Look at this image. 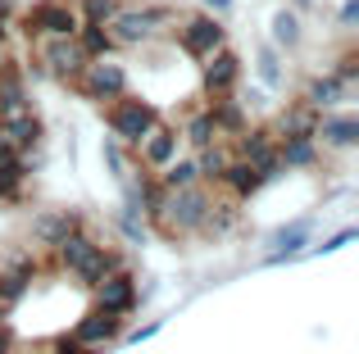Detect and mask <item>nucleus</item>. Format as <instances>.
Returning a JSON list of instances; mask_svg holds the SVG:
<instances>
[{
    "instance_id": "obj_3",
    "label": "nucleus",
    "mask_w": 359,
    "mask_h": 354,
    "mask_svg": "<svg viewBox=\"0 0 359 354\" xmlns=\"http://www.w3.org/2000/svg\"><path fill=\"white\" fill-rule=\"evenodd\" d=\"M41 64L50 69V78L60 82H73L87 64V50L78 45V36H46L41 41Z\"/></svg>"
},
{
    "instance_id": "obj_6",
    "label": "nucleus",
    "mask_w": 359,
    "mask_h": 354,
    "mask_svg": "<svg viewBox=\"0 0 359 354\" xmlns=\"http://www.w3.org/2000/svg\"><path fill=\"white\" fill-rule=\"evenodd\" d=\"M96 291H100V309H109V313H132L137 309V286H132V277L123 273V268H114L109 277H100Z\"/></svg>"
},
{
    "instance_id": "obj_20",
    "label": "nucleus",
    "mask_w": 359,
    "mask_h": 354,
    "mask_svg": "<svg viewBox=\"0 0 359 354\" xmlns=\"http://www.w3.org/2000/svg\"><path fill=\"white\" fill-rule=\"evenodd\" d=\"M0 354H9V341H5V332H0Z\"/></svg>"
},
{
    "instance_id": "obj_5",
    "label": "nucleus",
    "mask_w": 359,
    "mask_h": 354,
    "mask_svg": "<svg viewBox=\"0 0 359 354\" xmlns=\"http://www.w3.org/2000/svg\"><path fill=\"white\" fill-rule=\"evenodd\" d=\"M109 127H114V132L118 136H128V141L132 146H137L141 141V136H146L150 132V123H155V114H150V109L146 105H137V100H118V105L114 109H109Z\"/></svg>"
},
{
    "instance_id": "obj_11",
    "label": "nucleus",
    "mask_w": 359,
    "mask_h": 354,
    "mask_svg": "<svg viewBox=\"0 0 359 354\" xmlns=\"http://www.w3.org/2000/svg\"><path fill=\"white\" fill-rule=\"evenodd\" d=\"M314 127H318V109L314 105H296L287 118H282V132L287 136H314Z\"/></svg>"
},
{
    "instance_id": "obj_18",
    "label": "nucleus",
    "mask_w": 359,
    "mask_h": 354,
    "mask_svg": "<svg viewBox=\"0 0 359 354\" xmlns=\"http://www.w3.org/2000/svg\"><path fill=\"white\" fill-rule=\"evenodd\" d=\"M341 87H346L341 78H323V82H314V100H318V105H332V100L341 96Z\"/></svg>"
},
{
    "instance_id": "obj_8",
    "label": "nucleus",
    "mask_w": 359,
    "mask_h": 354,
    "mask_svg": "<svg viewBox=\"0 0 359 354\" xmlns=\"http://www.w3.org/2000/svg\"><path fill=\"white\" fill-rule=\"evenodd\" d=\"M182 41H187V50H191L196 59H210L214 50H223V27L210 23V18H187Z\"/></svg>"
},
{
    "instance_id": "obj_13",
    "label": "nucleus",
    "mask_w": 359,
    "mask_h": 354,
    "mask_svg": "<svg viewBox=\"0 0 359 354\" xmlns=\"http://www.w3.org/2000/svg\"><path fill=\"white\" fill-rule=\"evenodd\" d=\"M219 177H223V182H228V186H232V191H237V195H250L255 186L264 182V177L255 173V169H250V164H245V160H241V164H228V169H223Z\"/></svg>"
},
{
    "instance_id": "obj_12",
    "label": "nucleus",
    "mask_w": 359,
    "mask_h": 354,
    "mask_svg": "<svg viewBox=\"0 0 359 354\" xmlns=\"http://www.w3.org/2000/svg\"><path fill=\"white\" fill-rule=\"evenodd\" d=\"M78 45L87 50V59H91V55H109V50H118L105 23H87V27H82V41H78Z\"/></svg>"
},
{
    "instance_id": "obj_14",
    "label": "nucleus",
    "mask_w": 359,
    "mask_h": 354,
    "mask_svg": "<svg viewBox=\"0 0 359 354\" xmlns=\"http://www.w3.org/2000/svg\"><path fill=\"white\" fill-rule=\"evenodd\" d=\"M73 232H78V222H73V218H60V213H50V218L36 222V236L50 241V246H60V241H64V236H73Z\"/></svg>"
},
{
    "instance_id": "obj_1",
    "label": "nucleus",
    "mask_w": 359,
    "mask_h": 354,
    "mask_svg": "<svg viewBox=\"0 0 359 354\" xmlns=\"http://www.w3.org/2000/svg\"><path fill=\"white\" fill-rule=\"evenodd\" d=\"M73 82H82V91L96 96V100H114L123 91V82H128V73H123V64L114 59V50H109V55H91Z\"/></svg>"
},
{
    "instance_id": "obj_9",
    "label": "nucleus",
    "mask_w": 359,
    "mask_h": 354,
    "mask_svg": "<svg viewBox=\"0 0 359 354\" xmlns=\"http://www.w3.org/2000/svg\"><path fill=\"white\" fill-rule=\"evenodd\" d=\"M205 64V87H210V96H223V91L232 87V78H237V55L232 50H214Z\"/></svg>"
},
{
    "instance_id": "obj_4",
    "label": "nucleus",
    "mask_w": 359,
    "mask_h": 354,
    "mask_svg": "<svg viewBox=\"0 0 359 354\" xmlns=\"http://www.w3.org/2000/svg\"><path fill=\"white\" fill-rule=\"evenodd\" d=\"M78 5H64V0H46L32 18H27V32L36 36H78Z\"/></svg>"
},
{
    "instance_id": "obj_19",
    "label": "nucleus",
    "mask_w": 359,
    "mask_h": 354,
    "mask_svg": "<svg viewBox=\"0 0 359 354\" xmlns=\"http://www.w3.org/2000/svg\"><path fill=\"white\" fill-rule=\"evenodd\" d=\"M278 36H287V41H291V36H296V23H291V18H287V14H282V18H278Z\"/></svg>"
},
{
    "instance_id": "obj_2",
    "label": "nucleus",
    "mask_w": 359,
    "mask_h": 354,
    "mask_svg": "<svg viewBox=\"0 0 359 354\" xmlns=\"http://www.w3.org/2000/svg\"><path fill=\"white\" fill-rule=\"evenodd\" d=\"M168 9H118L114 18H109V36H114V45H137L146 41V36H155L159 23H168Z\"/></svg>"
},
{
    "instance_id": "obj_10",
    "label": "nucleus",
    "mask_w": 359,
    "mask_h": 354,
    "mask_svg": "<svg viewBox=\"0 0 359 354\" xmlns=\"http://www.w3.org/2000/svg\"><path fill=\"white\" fill-rule=\"evenodd\" d=\"M114 327H118V313H109V309H100V313H96V318H87V323H82V327H78V332H73V337H69V341H78V346H91V350H96V346H100V341H109V337H114Z\"/></svg>"
},
{
    "instance_id": "obj_15",
    "label": "nucleus",
    "mask_w": 359,
    "mask_h": 354,
    "mask_svg": "<svg viewBox=\"0 0 359 354\" xmlns=\"http://www.w3.org/2000/svg\"><path fill=\"white\" fill-rule=\"evenodd\" d=\"M82 14H87V23H109L118 14V0H82Z\"/></svg>"
},
{
    "instance_id": "obj_7",
    "label": "nucleus",
    "mask_w": 359,
    "mask_h": 354,
    "mask_svg": "<svg viewBox=\"0 0 359 354\" xmlns=\"http://www.w3.org/2000/svg\"><path fill=\"white\" fill-rule=\"evenodd\" d=\"M141 155H146V164H155V169H168L177 155V132L168 123H150V132L141 136Z\"/></svg>"
},
{
    "instance_id": "obj_16",
    "label": "nucleus",
    "mask_w": 359,
    "mask_h": 354,
    "mask_svg": "<svg viewBox=\"0 0 359 354\" xmlns=\"http://www.w3.org/2000/svg\"><path fill=\"white\" fill-rule=\"evenodd\" d=\"M214 136H219V127H214V114H196V123H191V141H196V150H201V146H210Z\"/></svg>"
},
{
    "instance_id": "obj_17",
    "label": "nucleus",
    "mask_w": 359,
    "mask_h": 354,
    "mask_svg": "<svg viewBox=\"0 0 359 354\" xmlns=\"http://www.w3.org/2000/svg\"><path fill=\"white\" fill-rule=\"evenodd\" d=\"M196 177H201V173H196V164H173V169L164 173V186H191Z\"/></svg>"
}]
</instances>
